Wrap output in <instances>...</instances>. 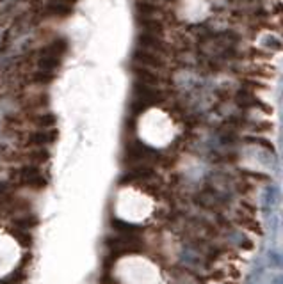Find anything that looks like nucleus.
<instances>
[{"mask_svg": "<svg viewBox=\"0 0 283 284\" xmlns=\"http://www.w3.org/2000/svg\"><path fill=\"white\" fill-rule=\"evenodd\" d=\"M136 13L137 16H146V18H160L166 15V9L160 4H153V2H144V0H136Z\"/></svg>", "mask_w": 283, "mask_h": 284, "instance_id": "obj_11", "label": "nucleus"}, {"mask_svg": "<svg viewBox=\"0 0 283 284\" xmlns=\"http://www.w3.org/2000/svg\"><path fill=\"white\" fill-rule=\"evenodd\" d=\"M68 50H70L68 39L55 36V38L43 43L39 48L32 50V53H34V57H57V59H63L68 53Z\"/></svg>", "mask_w": 283, "mask_h": 284, "instance_id": "obj_6", "label": "nucleus"}, {"mask_svg": "<svg viewBox=\"0 0 283 284\" xmlns=\"http://www.w3.org/2000/svg\"><path fill=\"white\" fill-rule=\"evenodd\" d=\"M18 272H13L9 277H6V279H0V284H20L18 280V275H16Z\"/></svg>", "mask_w": 283, "mask_h": 284, "instance_id": "obj_13", "label": "nucleus"}, {"mask_svg": "<svg viewBox=\"0 0 283 284\" xmlns=\"http://www.w3.org/2000/svg\"><path fill=\"white\" fill-rule=\"evenodd\" d=\"M144 2H153V4H160V0H144Z\"/></svg>", "mask_w": 283, "mask_h": 284, "instance_id": "obj_15", "label": "nucleus"}, {"mask_svg": "<svg viewBox=\"0 0 283 284\" xmlns=\"http://www.w3.org/2000/svg\"><path fill=\"white\" fill-rule=\"evenodd\" d=\"M45 2H61V4H66V6H72V8H75L79 0H45Z\"/></svg>", "mask_w": 283, "mask_h": 284, "instance_id": "obj_14", "label": "nucleus"}, {"mask_svg": "<svg viewBox=\"0 0 283 284\" xmlns=\"http://www.w3.org/2000/svg\"><path fill=\"white\" fill-rule=\"evenodd\" d=\"M59 133L57 128H48V130H23L20 142L25 148H50L57 140Z\"/></svg>", "mask_w": 283, "mask_h": 284, "instance_id": "obj_4", "label": "nucleus"}, {"mask_svg": "<svg viewBox=\"0 0 283 284\" xmlns=\"http://www.w3.org/2000/svg\"><path fill=\"white\" fill-rule=\"evenodd\" d=\"M164 2H175V0H164Z\"/></svg>", "mask_w": 283, "mask_h": 284, "instance_id": "obj_16", "label": "nucleus"}, {"mask_svg": "<svg viewBox=\"0 0 283 284\" xmlns=\"http://www.w3.org/2000/svg\"><path fill=\"white\" fill-rule=\"evenodd\" d=\"M75 8L72 6H66V4H61V2H45L43 0V8L39 11L41 18H52V20H66L73 15Z\"/></svg>", "mask_w": 283, "mask_h": 284, "instance_id": "obj_8", "label": "nucleus"}, {"mask_svg": "<svg viewBox=\"0 0 283 284\" xmlns=\"http://www.w3.org/2000/svg\"><path fill=\"white\" fill-rule=\"evenodd\" d=\"M38 226V217L34 213H22V215H16L11 221V231H27L32 233V229H36Z\"/></svg>", "mask_w": 283, "mask_h": 284, "instance_id": "obj_10", "label": "nucleus"}, {"mask_svg": "<svg viewBox=\"0 0 283 284\" xmlns=\"http://www.w3.org/2000/svg\"><path fill=\"white\" fill-rule=\"evenodd\" d=\"M137 25H139L141 32L153 34V36H160L162 38L167 30V25L160 18H146V16H137Z\"/></svg>", "mask_w": 283, "mask_h": 284, "instance_id": "obj_9", "label": "nucleus"}, {"mask_svg": "<svg viewBox=\"0 0 283 284\" xmlns=\"http://www.w3.org/2000/svg\"><path fill=\"white\" fill-rule=\"evenodd\" d=\"M15 238L22 243L23 247H29L32 243V233H27V231H13Z\"/></svg>", "mask_w": 283, "mask_h": 284, "instance_id": "obj_12", "label": "nucleus"}, {"mask_svg": "<svg viewBox=\"0 0 283 284\" xmlns=\"http://www.w3.org/2000/svg\"><path fill=\"white\" fill-rule=\"evenodd\" d=\"M132 73H134V77H136L137 84H144V86H151V87H159V89H162V86H166V82H167L166 73L148 69V67L134 66Z\"/></svg>", "mask_w": 283, "mask_h": 284, "instance_id": "obj_7", "label": "nucleus"}, {"mask_svg": "<svg viewBox=\"0 0 283 284\" xmlns=\"http://www.w3.org/2000/svg\"><path fill=\"white\" fill-rule=\"evenodd\" d=\"M136 43H137V48L146 50V52H151V53H159V55L167 57V59L177 53V48H175L171 43H167L166 39L160 38V36H153V34L139 32L136 38Z\"/></svg>", "mask_w": 283, "mask_h": 284, "instance_id": "obj_3", "label": "nucleus"}, {"mask_svg": "<svg viewBox=\"0 0 283 284\" xmlns=\"http://www.w3.org/2000/svg\"><path fill=\"white\" fill-rule=\"evenodd\" d=\"M125 160L130 162L134 167H150V164L159 160V153L143 142L134 140L125 146Z\"/></svg>", "mask_w": 283, "mask_h": 284, "instance_id": "obj_2", "label": "nucleus"}, {"mask_svg": "<svg viewBox=\"0 0 283 284\" xmlns=\"http://www.w3.org/2000/svg\"><path fill=\"white\" fill-rule=\"evenodd\" d=\"M9 181L15 187L30 188V190H43L48 185L46 172L43 171L41 165L36 164H18L9 174Z\"/></svg>", "mask_w": 283, "mask_h": 284, "instance_id": "obj_1", "label": "nucleus"}, {"mask_svg": "<svg viewBox=\"0 0 283 284\" xmlns=\"http://www.w3.org/2000/svg\"><path fill=\"white\" fill-rule=\"evenodd\" d=\"M132 60L134 66H141V67H148V69L153 71H160V73H166V69L169 67V60L167 57H162L159 53H151L146 50L137 48L132 53Z\"/></svg>", "mask_w": 283, "mask_h": 284, "instance_id": "obj_5", "label": "nucleus"}]
</instances>
